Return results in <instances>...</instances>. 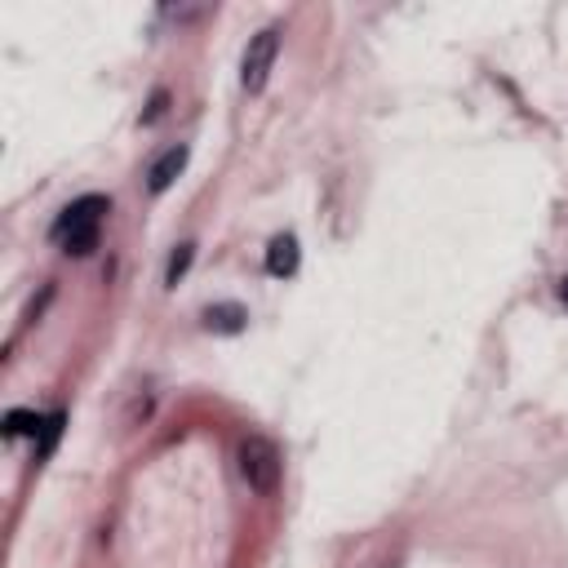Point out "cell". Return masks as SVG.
I'll return each instance as SVG.
<instances>
[{"mask_svg":"<svg viewBox=\"0 0 568 568\" xmlns=\"http://www.w3.org/2000/svg\"><path fill=\"white\" fill-rule=\"evenodd\" d=\"M103 213H111V200L107 196H81L71 200L58 223H54V240L62 245V253L71 258H85L98 249V236H103Z\"/></svg>","mask_w":568,"mask_h":568,"instance_id":"obj_1","label":"cell"},{"mask_svg":"<svg viewBox=\"0 0 568 568\" xmlns=\"http://www.w3.org/2000/svg\"><path fill=\"white\" fill-rule=\"evenodd\" d=\"M236 458H240V475H245V484H249L258 497H271V493L280 488L284 458H280V449H275L267 436H245Z\"/></svg>","mask_w":568,"mask_h":568,"instance_id":"obj_2","label":"cell"},{"mask_svg":"<svg viewBox=\"0 0 568 568\" xmlns=\"http://www.w3.org/2000/svg\"><path fill=\"white\" fill-rule=\"evenodd\" d=\"M275 58H280V27H262V32L249 40L245 58H240V85H245V94H262V90H267Z\"/></svg>","mask_w":568,"mask_h":568,"instance_id":"obj_3","label":"cell"},{"mask_svg":"<svg viewBox=\"0 0 568 568\" xmlns=\"http://www.w3.org/2000/svg\"><path fill=\"white\" fill-rule=\"evenodd\" d=\"M187 161H191V147H187V142H178V147H169L165 156H156V165L147 169V191H152V196H165V191L182 178Z\"/></svg>","mask_w":568,"mask_h":568,"instance_id":"obj_4","label":"cell"},{"mask_svg":"<svg viewBox=\"0 0 568 568\" xmlns=\"http://www.w3.org/2000/svg\"><path fill=\"white\" fill-rule=\"evenodd\" d=\"M298 262H303L298 236H275V240L267 245V271H271L275 280H289V275L298 271Z\"/></svg>","mask_w":568,"mask_h":568,"instance_id":"obj_5","label":"cell"},{"mask_svg":"<svg viewBox=\"0 0 568 568\" xmlns=\"http://www.w3.org/2000/svg\"><path fill=\"white\" fill-rule=\"evenodd\" d=\"M245 324H249V311H245L240 303H213V307L204 311V329H209V333L232 338V333H245Z\"/></svg>","mask_w":568,"mask_h":568,"instance_id":"obj_6","label":"cell"},{"mask_svg":"<svg viewBox=\"0 0 568 568\" xmlns=\"http://www.w3.org/2000/svg\"><path fill=\"white\" fill-rule=\"evenodd\" d=\"M40 426H45V417H40V413H32V409H14V413H5V440H19V436H40Z\"/></svg>","mask_w":568,"mask_h":568,"instance_id":"obj_7","label":"cell"},{"mask_svg":"<svg viewBox=\"0 0 568 568\" xmlns=\"http://www.w3.org/2000/svg\"><path fill=\"white\" fill-rule=\"evenodd\" d=\"M191 262H196V245H178L174 258H169V267H165V284H169V289H178V280L191 271Z\"/></svg>","mask_w":568,"mask_h":568,"instance_id":"obj_8","label":"cell"},{"mask_svg":"<svg viewBox=\"0 0 568 568\" xmlns=\"http://www.w3.org/2000/svg\"><path fill=\"white\" fill-rule=\"evenodd\" d=\"M62 422H67V413H49V417H45V426H40V445H36V458H49V453H54V445H58V436H62Z\"/></svg>","mask_w":568,"mask_h":568,"instance_id":"obj_9","label":"cell"},{"mask_svg":"<svg viewBox=\"0 0 568 568\" xmlns=\"http://www.w3.org/2000/svg\"><path fill=\"white\" fill-rule=\"evenodd\" d=\"M559 298H564V307H568V280H564V284H559Z\"/></svg>","mask_w":568,"mask_h":568,"instance_id":"obj_10","label":"cell"}]
</instances>
